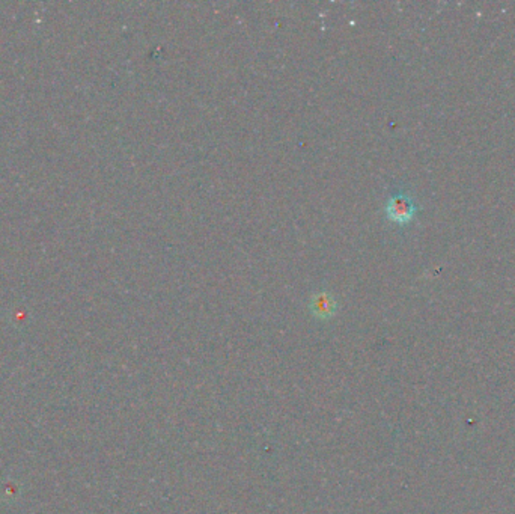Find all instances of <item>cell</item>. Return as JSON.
<instances>
[{
    "label": "cell",
    "instance_id": "6da1fadb",
    "mask_svg": "<svg viewBox=\"0 0 515 514\" xmlns=\"http://www.w3.org/2000/svg\"><path fill=\"white\" fill-rule=\"evenodd\" d=\"M416 212L417 207L415 201L410 196L404 193L393 195L386 205L387 217L396 223H400V225H405V223L412 222Z\"/></svg>",
    "mask_w": 515,
    "mask_h": 514
},
{
    "label": "cell",
    "instance_id": "7a4b0ae2",
    "mask_svg": "<svg viewBox=\"0 0 515 514\" xmlns=\"http://www.w3.org/2000/svg\"><path fill=\"white\" fill-rule=\"evenodd\" d=\"M309 309L315 319L330 320L338 311V303L332 294L327 292H321V293H316L311 299Z\"/></svg>",
    "mask_w": 515,
    "mask_h": 514
}]
</instances>
